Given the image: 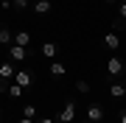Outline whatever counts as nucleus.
Listing matches in <instances>:
<instances>
[{
  "label": "nucleus",
  "mask_w": 126,
  "mask_h": 123,
  "mask_svg": "<svg viewBox=\"0 0 126 123\" xmlns=\"http://www.w3.org/2000/svg\"><path fill=\"white\" fill-rule=\"evenodd\" d=\"M107 73H109V78H121V76L126 73L123 59H118V56H109V62H107Z\"/></svg>",
  "instance_id": "nucleus-1"
},
{
  "label": "nucleus",
  "mask_w": 126,
  "mask_h": 123,
  "mask_svg": "<svg viewBox=\"0 0 126 123\" xmlns=\"http://www.w3.org/2000/svg\"><path fill=\"white\" fill-rule=\"evenodd\" d=\"M14 73H17V67H14V62H0V84H11L14 81Z\"/></svg>",
  "instance_id": "nucleus-2"
},
{
  "label": "nucleus",
  "mask_w": 126,
  "mask_h": 123,
  "mask_svg": "<svg viewBox=\"0 0 126 123\" xmlns=\"http://www.w3.org/2000/svg\"><path fill=\"white\" fill-rule=\"evenodd\" d=\"M56 120H59V123H73V120H76V104L67 101V104L59 109V118H56Z\"/></svg>",
  "instance_id": "nucleus-3"
},
{
  "label": "nucleus",
  "mask_w": 126,
  "mask_h": 123,
  "mask_svg": "<svg viewBox=\"0 0 126 123\" xmlns=\"http://www.w3.org/2000/svg\"><path fill=\"white\" fill-rule=\"evenodd\" d=\"M104 115H107V112H104L101 104H90V106H87V120H90V123H104Z\"/></svg>",
  "instance_id": "nucleus-4"
},
{
  "label": "nucleus",
  "mask_w": 126,
  "mask_h": 123,
  "mask_svg": "<svg viewBox=\"0 0 126 123\" xmlns=\"http://www.w3.org/2000/svg\"><path fill=\"white\" fill-rule=\"evenodd\" d=\"M14 84H20L23 90H28V87L34 84V73L31 70H17V73H14Z\"/></svg>",
  "instance_id": "nucleus-5"
},
{
  "label": "nucleus",
  "mask_w": 126,
  "mask_h": 123,
  "mask_svg": "<svg viewBox=\"0 0 126 123\" xmlns=\"http://www.w3.org/2000/svg\"><path fill=\"white\" fill-rule=\"evenodd\" d=\"M9 59H11V62H25V59H28V48L9 45Z\"/></svg>",
  "instance_id": "nucleus-6"
},
{
  "label": "nucleus",
  "mask_w": 126,
  "mask_h": 123,
  "mask_svg": "<svg viewBox=\"0 0 126 123\" xmlns=\"http://www.w3.org/2000/svg\"><path fill=\"white\" fill-rule=\"evenodd\" d=\"M39 53L45 56V59H50V62H53L56 56H59V45H56V42H42V48H39Z\"/></svg>",
  "instance_id": "nucleus-7"
},
{
  "label": "nucleus",
  "mask_w": 126,
  "mask_h": 123,
  "mask_svg": "<svg viewBox=\"0 0 126 123\" xmlns=\"http://www.w3.org/2000/svg\"><path fill=\"white\" fill-rule=\"evenodd\" d=\"M104 48H107V50H118V48H121V37H118L115 31H107V34H104Z\"/></svg>",
  "instance_id": "nucleus-8"
},
{
  "label": "nucleus",
  "mask_w": 126,
  "mask_h": 123,
  "mask_svg": "<svg viewBox=\"0 0 126 123\" xmlns=\"http://www.w3.org/2000/svg\"><path fill=\"white\" fill-rule=\"evenodd\" d=\"M109 95H112V101H123L126 98V87L112 78V84H109Z\"/></svg>",
  "instance_id": "nucleus-9"
},
{
  "label": "nucleus",
  "mask_w": 126,
  "mask_h": 123,
  "mask_svg": "<svg viewBox=\"0 0 126 123\" xmlns=\"http://www.w3.org/2000/svg\"><path fill=\"white\" fill-rule=\"evenodd\" d=\"M34 11L36 14H50L53 11V3L50 0H34Z\"/></svg>",
  "instance_id": "nucleus-10"
},
{
  "label": "nucleus",
  "mask_w": 126,
  "mask_h": 123,
  "mask_svg": "<svg viewBox=\"0 0 126 123\" xmlns=\"http://www.w3.org/2000/svg\"><path fill=\"white\" fill-rule=\"evenodd\" d=\"M50 78H62L64 73H67V67H64V62H50Z\"/></svg>",
  "instance_id": "nucleus-11"
},
{
  "label": "nucleus",
  "mask_w": 126,
  "mask_h": 123,
  "mask_svg": "<svg viewBox=\"0 0 126 123\" xmlns=\"http://www.w3.org/2000/svg\"><path fill=\"white\" fill-rule=\"evenodd\" d=\"M14 45L28 48V45H31V34H28V31H17V34H14Z\"/></svg>",
  "instance_id": "nucleus-12"
},
{
  "label": "nucleus",
  "mask_w": 126,
  "mask_h": 123,
  "mask_svg": "<svg viewBox=\"0 0 126 123\" xmlns=\"http://www.w3.org/2000/svg\"><path fill=\"white\" fill-rule=\"evenodd\" d=\"M3 45H14V34L9 31V28H0V48Z\"/></svg>",
  "instance_id": "nucleus-13"
},
{
  "label": "nucleus",
  "mask_w": 126,
  "mask_h": 123,
  "mask_svg": "<svg viewBox=\"0 0 126 123\" xmlns=\"http://www.w3.org/2000/svg\"><path fill=\"white\" fill-rule=\"evenodd\" d=\"M9 98H14V101H17V98H23V87H20V84H9Z\"/></svg>",
  "instance_id": "nucleus-14"
},
{
  "label": "nucleus",
  "mask_w": 126,
  "mask_h": 123,
  "mask_svg": "<svg viewBox=\"0 0 126 123\" xmlns=\"http://www.w3.org/2000/svg\"><path fill=\"white\" fill-rule=\"evenodd\" d=\"M23 118H31V120L36 118V106H34V104H25V106H23Z\"/></svg>",
  "instance_id": "nucleus-15"
},
{
  "label": "nucleus",
  "mask_w": 126,
  "mask_h": 123,
  "mask_svg": "<svg viewBox=\"0 0 126 123\" xmlns=\"http://www.w3.org/2000/svg\"><path fill=\"white\" fill-rule=\"evenodd\" d=\"M76 92H81V95H87V92H90V84H87L84 78H79V81H76Z\"/></svg>",
  "instance_id": "nucleus-16"
},
{
  "label": "nucleus",
  "mask_w": 126,
  "mask_h": 123,
  "mask_svg": "<svg viewBox=\"0 0 126 123\" xmlns=\"http://www.w3.org/2000/svg\"><path fill=\"white\" fill-rule=\"evenodd\" d=\"M28 3H31V0H11L14 9H28Z\"/></svg>",
  "instance_id": "nucleus-17"
},
{
  "label": "nucleus",
  "mask_w": 126,
  "mask_h": 123,
  "mask_svg": "<svg viewBox=\"0 0 126 123\" xmlns=\"http://www.w3.org/2000/svg\"><path fill=\"white\" fill-rule=\"evenodd\" d=\"M118 14H121V20H126V3H121V6H118Z\"/></svg>",
  "instance_id": "nucleus-18"
},
{
  "label": "nucleus",
  "mask_w": 126,
  "mask_h": 123,
  "mask_svg": "<svg viewBox=\"0 0 126 123\" xmlns=\"http://www.w3.org/2000/svg\"><path fill=\"white\" fill-rule=\"evenodd\" d=\"M39 123H56V118H48V115H45V118H42Z\"/></svg>",
  "instance_id": "nucleus-19"
},
{
  "label": "nucleus",
  "mask_w": 126,
  "mask_h": 123,
  "mask_svg": "<svg viewBox=\"0 0 126 123\" xmlns=\"http://www.w3.org/2000/svg\"><path fill=\"white\" fill-rule=\"evenodd\" d=\"M17 123H34V120H31V118H20Z\"/></svg>",
  "instance_id": "nucleus-20"
},
{
  "label": "nucleus",
  "mask_w": 126,
  "mask_h": 123,
  "mask_svg": "<svg viewBox=\"0 0 126 123\" xmlns=\"http://www.w3.org/2000/svg\"><path fill=\"white\" fill-rule=\"evenodd\" d=\"M121 123H126V112H121Z\"/></svg>",
  "instance_id": "nucleus-21"
},
{
  "label": "nucleus",
  "mask_w": 126,
  "mask_h": 123,
  "mask_svg": "<svg viewBox=\"0 0 126 123\" xmlns=\"http://www.w3.org/2000/svg\"><path fill=\"white\" fill-rule=\"evenodd\" d=\"M121 84H123V87H126V73H123V76H121Z\"/></svg>",
  "instance_id": "nucleus-22"
},
{
  "label": "nucleus",
  "mask_w": 126,
  "mask_h": 123,
  "mask_svg": "<svg viewBox=\"0 0 126 123\" xmlns=\"http://www.w3.org/2000/svg\"><path fill=\"white\" fill-rule=\"evenodd\" d=\"M81 123H90V120H81Z\"/></svg>",
  "instance_id": "nucleus-23"
},
{
  "label": "nucleus",
  "mask_w": 126,
  "mask_h": 123,
  "mask_svg": "<svg viewBox=\"0 0 126 123\" xmlns=\"http://www.w3.org/2000/svg\"><path fill=\"white\" fill-rule=\"evenodd\" d=\"M107 3H112V0H107Z\"/></svg>",
  "instance_id": "nucleus-24"
}]
</instances>
